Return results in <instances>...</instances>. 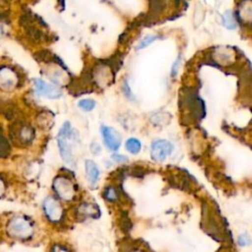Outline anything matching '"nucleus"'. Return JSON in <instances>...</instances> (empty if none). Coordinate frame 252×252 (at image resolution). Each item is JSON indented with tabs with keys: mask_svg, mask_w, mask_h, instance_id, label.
I'll list each match as a JSON object with an SVG mask.
<instances>
[{
	"mask_svg": "<svg viewBox=\"0 0 252 252\" xmlns=\"http://www.w3.org/2000/svg\"><path fill=\"white\" fill-rule=\"evenodd\" d=\"M7 234L18 240H29L35 233L33 222L25 216L13 217L7 224Z\"/></svg>",
	"mask_w": 252,
	"mask_h": 252,
	"instance_id": "1",
	"label": "nucleus"
},
{
	"mask_svg": "<svg viewBox=\"0 0 252 252\" xmlns=\"http://www.w3.org/2000/svg\"><path fill=\"white\" fill-rule=\"evenodd\" d=\"M54 190L57 196L66 201H72L77 195V188L74 182L65 175H59L54 180Z\"/></svg>",
	"mask_w": 252,
	"mask_h": 252,
	"instance_id": "2",
	"label": "nucleus"
},
{
	"mask_svg": "<svg viewBox=\"0 0 252 252\" xmlns=\"http://www.w3.org/2000/svg\"><path fill=\"white\" fill-rule=\"evenodd\" d=\"M70 136H71V125L69 122H65L62 125L57 135V144H58V149H59L62 160H64V162L68 165H73L74 158H73L71 146L69 145V142H68Z\"/></svg>",
	"mask_w": 252,
	"mask_h": 252,
	"instance_id": "3",
	"label": "nucleus"
},
{
	"mask_svg": "<svg viewBox=\"0 0 252 252\" xmlns=\"http://www.w3.org/2000/svg\"><path fill=\"white\" fill-rule=\"evenodd\" d=\"M10 135L15 144L28 146L35 138V130L31 125L25 122H17L12 125Z\"/></svg>",
	"mask_w": 252,
	"mask_h": 252,
	"instance_id": "4",
	"label": "nucleus"
},
{
	"mask_svg": "<svg viewBox=\"0 0 252 252\" xmlns=\"http://www.w3.org/2000/svg\"><path fill=\"white\" fill-rule=\"evenodd\" d=\"M44 212L47 218L53 223H59L64 216V210L61 203L53 196H49L43 203Z\"/></svg>",
	"mask_w": 252,
	"mask_h": 252,
	"instance_id": "5",
	"label": "nucleus"
},
{
	"mask_svg": "<svg viewBox=\"0 0 252 252\" xmlns=\"http://www.w3.org/2000/svg\"><path fill=\"white\" fill-rule=\"evenodd\" d=\"M173 146L168 140H155L151 146V156L156 162H164L171 154Z\"/></svg>",
	"mask_w": 252,
	"mask_h": 252,
	"instance_id": "6",
	"label": "nucleus"
},
{
	"mask_svg": "<svg viewBox=\"0 0 252 252\" xmlns=\"http://www.w3.org/2000/svg\"><path fill=\"white\" fill-rule=\"evenodd\" d=\"M19 83V78L17 73L9 68H0V89L5 92H10L14 90Z\"/></svg>",
	"mask_w": 252,
	"mask_h": 252,
	"instance_id": "7",
	"label": "nucleus"
},
{
	"mask_svg": "<svg viewBox=\"0 0 252 252\" xmlns=\"http://www.w3.org/2000/svg\"><path fill=\"white\" fill-rule=\"evenodd\" d=\"M101 133L104 139V143L108 149L112 151H116L121 145V136L116 129L111 126H102Z\"/></svg>",
	"mask_w": 252,
	"mask_h": 252,
	"instance_id": "8",
	"label": "nucleus"
},
{
	"mask_svg": "<svg viewBox=\"0 0 252 252\" xmlns=\"http://www.w3.org/2000/svg\"><path fill=\"white\" fill-rule=\"evenodd\" d=\"M35 89L39 96L45 97L51 100L58 99L62 96V92L58 87H56V85L47 83L42 79L35 80Z\"/></svg>",
	"mask_w": 252,
	"mask_h": 252,
	"instance_id": "9",
	"label": "nucleus"
},
{
	"mask_svg": "<svg viewBox=\"0 0 252 252\" xmlns=\"http://www.w3.org/2000/svg\"><path fill=\"white\" fill-rule=\"evenodd\" d=\"M85 171L86 177L92 186H95L100 178V169L99 167L91 160L86 161L85 163Z\"/></svg>",
	"mask_w": 252,
	"mask_h": 252,
	"instance_id": "10",
	"label": "nucleus"
},
{
	"mask_svg": "<svg viewBox=\"0 0 252 252\" xmlns=\"http://www.w3.org/2000/svg\"><path fill=\"white\" fill-rule=\"evenodd\" d=\"M78 215L82 218H98L100 216L99 208L91 203H83L78 209Z\"/></svg>",
	"mask_w": 252,
	"mask_h": 252,
	"instance_id": "11",
	"label": "nucleus"
},
{
	"mask_svg": "<svg viewBox=\"0 0 252 252\" xmlns=\"http://www.w3.org/2000/svg\"><path fill=\"white\" fill-rule=\"evenodd\" d=\"M10 153V144L4 134L3 127L0 125V158H6Z\"/></svg>",
	"mask_w": 252,
	"mask_h": 252,
	"instance_id": "12",
	"label": "nucleus"
},
{
	"mask_svg": "<svg viewBox=\"0 0 252 252\" xmlns=\"http://www.w3.org/2000/svg\"><path fill=\"white\" fill-rule=\"evenodd\" d=\"M125 149L133 155L138 154L141 149H142V144L141 142L136 139V138H129L126 142H125Z\"/></svg>",
	"mask_w": 252,
	"mask_h": 252,
	"instance_id": "13",
	"label": "nucleus"
},
{
	"mask_svg": "<svg viewBox=\"0 0 252 252\" xmlns=\"http://www.w3.org/2000/svg\"><path fill=\"white\" fill-rule=\"evenodd\" d=\"M223 23L224 26L228 30H234L237 27V23L234 15L231 11H225L223 15Z\"/></svg>",
	"mask_w": 252,
	"mask_h": 252,
	"instance_id": "14",
	"label": "nucleus"
},
{
	"mask_svg": "<svg viewBox=\"0 0 252 252\" xmlns=\"http://www.w3.org/2000/svg\"><path fill=\"white\" fill-rule=\"evenodd\" d=\"M78 106L80 109H82L85 112H91L96 108V102L91 99H85V100H81L78 103Z\"/></svg>",
	"mask_w": 252,
	"mask_h": 252,
	"instance_id": "15",
	"label": "nucleus"
},
{
	"mask_svg": "<svg viewBox=\"0 0 252 252\" xmlns=\"http://www.w3.org/2000/svg\"><path fill=\"white\" fill-rule=\"evenodd\" d=\"M104 196L105 198L110 201V202H114L117 200L118 198V194H117V191L114 187L112 186H109L106 188L105 192H104Z\"/></svg>",
	"mask_w": 252,
	"mask_h": 252,
	"instance_id": "16",
	"label": "nucleus"
},
{
	"mask_svg": "<svg viewBox=\"0 0 252 252\" xmlns=\"http://www.w3.org/2000/svg\"><path fill=\"white\" fill-rule=\"evenodd\" d=\"M158 40V36H155V35H148L146 36L140 43L139 45L137 46V50L140 51V50H143L145 48H147L148 46L152 45L155 41Z\"/></svg>",
	"mask_w": 252,
	"mask_h": 252,
	"instance_id": "17",
	"label": "nucleus"
},
{
	"mask_svg": "<svg viewBox=\"0 0 252 252\" xmlns=\"http://www.w3.org/2000/svg\"><path fill=\"white\" fill-rule=\"evenodd\" d=\"M237 242H238V244H239L240 246H242V247H243V246H248V245L251 243V239H250V237H249L248 234L242 233V234L239 235Z\"/></svg>",
	"mask_w": 252,
	"mask_h": 252,
	"instance_id": "18",
	"label": "nucleus"
},
{
	"mask_svg": "<svg viewBox=\"0 0 252 252\" xmlns=\"http://www.w3.org/2000/svg\"><path fill=\"white\" fill-rule=\"evenodd\" d=\"M180 62H181V59L180 57H178L172 64V67H171V76L172 77H175L177 72H178V69H179V66H180Z\"/></svg>",
	"mask_w": 252,
	"mask_h": 252,
	"instance_id": "19",
	"label": "nucleus"
},
{
	"mask_svg": "<svg viewBox=\"0 0 252 252\" xmlns=\"http://www.w3.org/2000/svg\"><path fill=\"white\" fill-rule=\"evenodd\" d=\"M52 252H70L68 248L61 244H55L52 248Z\"/></svg>",
	"mask_w": 252,
	"mask_h": 252,
	"instance_id": "20",
	"label": "nucleus"
},
{
	"mask_svg": "<svg viewBox=\"0 0 252 252\" xmlns=\"http://www.w3.org/2000/svg\"><path fill=\"white\" fill-rule=\"evenodd\" d=\"M112 160H113L114 162H116V163H124V162L127 161V157H126V156H123V155H121V154H113V155L112 156Z\"/></svg>",
	"mask_w": 252,
	"mask_h": 252,
	"instance_id": "21",
	"label": "nucleus"
},
{
	"mask_svg": "<svg viewBox=\"0 0 252 252\" xmlns=\"http://www.w3.org/2000/svg\"><path fill=\"white\" fill-rule=\"evenodd\" d=\"M6 192V183L3 178L0 177V198H1Z\"/></svg>",
	"mask_w": 252,
	"mask_h": 252,
	"instance_id": "22",
	"label": "nucleus"
},
{
	"mask_svg": "<svg viewBox=\"0 0 252 252\" xmlns=\"http://www.w3.org/2000/svg\"><path fill=\"white\" fill-rule=\"evenodd\" d=\"M123 90H124L125 94H126V96H127L128 98H132V93H131V91H130V89H129V86H128L127 82H124V85H123Z\"/></svg>",
	"mask_w": 252,
	"mask_h": 252,
	"instance_id": "23",
	"label": "nucleus"
},
{
	"mask_svg": "<svg viewBox=\"0 0 252 252\" xmlns=\"http://www.w3.org/2000/svg\"><path fill=\"white\" fill-rule=\"evenodd\" d=\"M131 252H145V251H143V250H141V249H134V250H132Z\"/></svg>",
	"mask_w": 252,
	"mask_h": 252,
	"instance_id": "24",
	"label": "nucleus"
}]
</instances>
